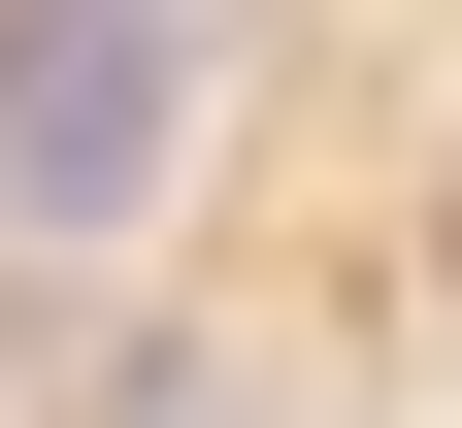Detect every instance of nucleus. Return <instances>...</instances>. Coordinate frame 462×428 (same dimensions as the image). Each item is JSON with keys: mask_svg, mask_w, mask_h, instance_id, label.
Listing matches in <instances>:
<instances>
[{"mask_svg": "<svg viewBox=\"0 0 462 428\" xmlns=\"http://www.w3.org/2000/svg\"><path fill=\"white\" fill-rule=\"evenodd\" d=\"M165 132H199V0H0V198L33 231H133Z\"/></svg>", "mask_w": 462, "mask_h": 428, "instance_id": "nucleus-1", "label": "nucleus"}]
</instances>
